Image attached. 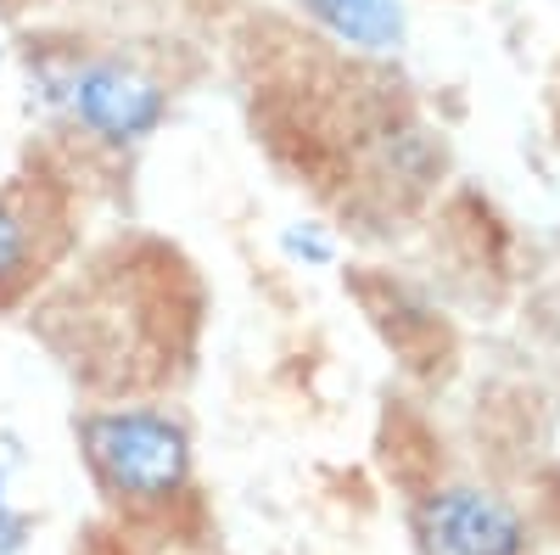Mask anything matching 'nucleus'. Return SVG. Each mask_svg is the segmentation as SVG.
Returning <instances> with one entry per match:
<instances>
[{"label":"nucleus","instance_id":"1","mask_svg":"<svg viewBox=\"0 0 560 555\" xmlns=\"http://www.w3.org/2000/svg\"><path fill=\"white\" fill-rule=\"evenodd\" d=\"M28 96L102 147H140L168 118V90L124 57H28Z\"/></svg>","mask_w":560,"mask_h":555},{"label":"nucleus","instance_id":"2","mask_svg":"<svg viewBox=\"0 0 560 555\" xmlns=\"http://www.w3.org/2000/svg\"><path fill=\"white\" fill-rule=\"evenodd\" d=\"M79 449L96 483L124 505H168L191 483V432L168 409H96L79 421Z\"/></svg>","mask_w":560,"mask_h":555},{"label":"nucleus","instance_id":"3","mask_svg":"<svg viewBox=\"0 0 560 555\" xmlns=\"http://www.w3.org/2000/svg\"><path fill=\"white\" fill-rule=\"evenodd\" d=\"M409 533L420 555H527L533 533L522 511L493 488L438 483L409 505Z\"/></svg>","mask_w":560,"mask_h":555},{"label":"nucleus","instance_id":"4","mask_svg":"<svg viewBox=\"0 0 560 555\" xmlns=\"http://www.w3.org/2000/svg\"><path fill=\"white\" fill-rule=\"evenodd\" d=\"M298 7L359 57H398L409 39L404 0H298Z\"/></svg>","mask_w":560,"mask_h":555},{"label":"nucleus","instance_id":"5","mask_svg":"<svg viewBox=\"0 0 560 555\" xmlns=\"http://www.w3.org/2000/svg\"><path fill=\"white\" fill-rule=\"evenodd\" d=\"M28 258H34V236H28V219L0 197V292L18 287L28 275Z\"/></svg>","mask_w":560,"mask_h":555},{"label":"nucleus","instance_id":"6","mask_svg":"<svg viewBox=\"0 0 560 555\" xmlns=\"http://www.w3.org/2000/svg\"><path fill=\"white\" fill-rule=\"evenodd\" d=\"M280 253H287L292 264H303V269H331L337 264V242L325 236L319 224H303V219L280 230Z\"/></svg>","mask_w":560,"mask_h":555},{"label":"nucleus","instance_id":"7","mask_svg":"<svg viewBox=\"0 0 560 555\" xmlns=\"http://www.w3.org/2000/svg\"><path fill=\"white\" fill-rule=\"evenodd\" d=\"M28 539H34V522L0 494V555H28Z\"/></svg>","mask_w":560,"mask_h":555},{"label":"nucleus","instance_id":"8","mask_svg":"<svg viewBox=\"0 0 560 555\" xmlns=\"http://www.w3.org/2000/svg\"><path fill=\"white\" fill-rule=\"evenodd\" d=\"M0 68H7V51H0Z\"/></svg>","mask_w":560,"mask_h":555}]
</instances>
